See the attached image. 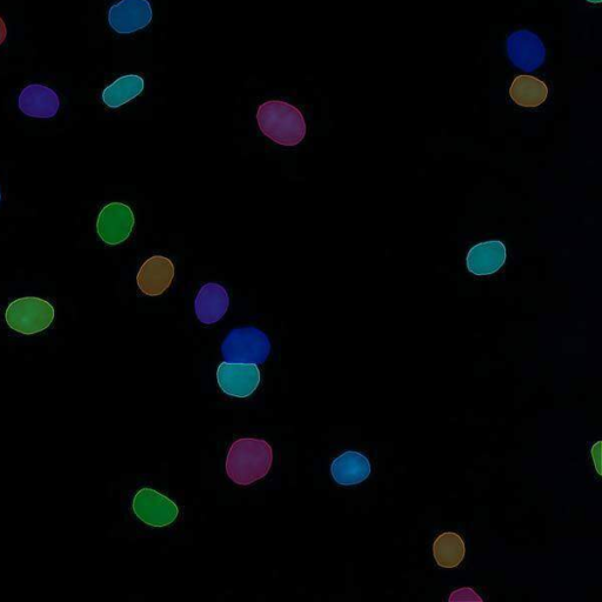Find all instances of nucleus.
Returning <instances> with one entry per match:
<instances>
[{"instance_id":"nucleus-14","label":"nucleus","mask_w":602,"mask_h":602,"mask_svg":"<svg viewBox=\"0 0 602 602\" xmlns=\"http://www.w3.org/2000/svg\"><path fill=\"white\" fill-rule=\"evenodd\" d=\"M331 473L339 485H358L370 477L371 464L364 454L347 451L334 459Z\"/></svg>"},{"instance_id":"nucleus-19","label":"nucleus","mask_w":602,"mask_h":602,"mask_svg":"<svg viewBox=\"0 0 602 602\" xmlns=\"http://www.w3.org/2000/svg\"><path fill=\"white\" fill-rule=\"evenodd\" d=\"M6 36H8V30H6L4 20L0 18V45L5 42Z\"/></svg>"},{"instance_id":"nucleus-17","label":"nucleus","mask_w":602,"mask_h":602,"mask_svg":"<svg viewBox=\"0 0 602 602\" xmlns=\"http://www.w3.org/2000/svg\"><path fill=\"white\" fill-rule=\"evenodd\" d=\"M144 79L136 75L120 77L103 92V102L111 109H118L137 98L144 90Z\"/></svg>"},{"instance_id":"nucleus-13","label":"nucleus","mask_w":602,"mask_h":602,"mask_svg":"<svg viewBox=\"0 0 602 602\" xmlns=\"http://www.w3.org/2000/svg\"><path fill=\"white\" fill-rule=\"evenodd\" d=\"M195 306L197 317L203 324H216L229 310V293L222 285L206 284L200 289Z\"/></svg>"},{"instance_id":"nucleus-2","label":"nucleus","mask_w":602,"mask_h":602,"mask_svg":"<svg viewBox=\"0 0 602 602\" xmlns=\"http://www.w3.org/2000/svg\"><path fill=\"white\" fill-rule=\"evenodd\" d=\"M257 122L267 138L282 146L292 147L303 142L306 122L303 113L283 100H270L259 106Z\"/></svg>"},{"instance_id":"nucleus-6","label":"nucleus","mask_w":602,"mask_h":602,"mask_svg":"<svg viewBox=\"0 0 602 602\" xmlns=\"http://www.w3.org/2000/svg\"><path fill=\"white\" fill-rule=\"evenodd\" d=\"M135 227V214L130 206L123 203H110L100 211L97 232L107 245L115 246L129 239Z\"/></svg>"},{"instance_id":"nucleus-11","label":"nucleus","mask_w":602,"mask_h":602,"mask_svg":"<svg viewBox=\"0 0 602 602\" xmlns=\"http://www.w3.org/2000/svg\"><path fill=\"white\" fill-rule=\"evenodd\" d=\"M506 246L500 240H488L473 246L467 254V269L474 276H491L506 263Z\"/></svg>"},{"instance_id":"nucleus-3","label":"nucleus","mask_w":602,"mask_h":602,"mask_svg":"<svg viewBox=\"0 0 602 602\" xmlns=\"http://www.w3.org/2000/svg\"><path fill=\"white\" fill-rule=\"evenodd\" d=\"M222 353L227 363L263 364L271 353V341L256 327L234 329L222 345Z\"/></svg>"},{"instance_id":"nucleus-5","label":"nucleus","mask_w":602,"mask_h":602,"mask_svg":"<svg viewBox=\"0 0 602 602\" xmlns=\"http://www.w3.org/2000/svg\"><path fill=\"white\" fill-rule=\"evenodd\" d=\"M132 510L143 523L157 528L175 523L179 515V508L171 499L151 488L136 494Z\"/></svg>"},{"instance_id":"nucleus-7","label":"nucleus","mask_w":602,"mask_h":602,"mask_svg":"<svg viewBox=\"0 0 602 602\" xmlns=\"http://www.w3.org/2000/svg\"><path fill=\"white\" fill-rule=\"evenodd\" d=\"M218 385L227 396L250 397L258 389L260 371L256 364L222 363L217 371Z\"/></svg>"},{"instance_id":"nucleus-21","label":"nucleus","mask_w":602,"mask_h":602,"mask_svg":"<svg viewBox=\"0 0 602 602\" xmlns=\"http://www.w3.org/2000/svg\"><path fill=\"white\" fill-rule=\"evenodd\" d=\"M0 199H2V196H0Z\"/></svg>"},{"instance_id":"nucleus-12","label":"nucleus","mask_w":602,"mask_h":602,"mask_svg":"<svg viewBox=\"0 0 602 602\" xmlns=\"http://www.w3.org/2000/svg\"><path fill=\"white\" fill-rule=\"evenodd\" d=\"M18 106L26 116L48 119L57 115L60 102L55 91L33 84L20 93Z\"/></svg>"},{"instance_id":"nucleus-1","label":"nucleus","mask_w":602,"mask_h":602,"mask_svg":"<svg viewBox=\"0 0 602 602\" xmlns=\"http://www.w3.org/2000/svg\"><path fill=\"white\" fill-rule=\"evenodd\" d=\"M273 451L263 439L243 438L233 443L226 459V473L234 484L247 486L271 470Z\"/></svg>"},{"instance_id":"nucleus-18","label":"nucleus","mask_w":602,"mask_h":602,"mask_svg":"<svg viewBox=\"0 0 602 602\" xmlns=\"http://www.w3.org/2000/svg\"><path fill=\"white\" fill-rule=\"evenodd\" d=\"M450 601H483L470 587L460 588V590L454 591L451 594Z\"/></svg>"},{"instance_id":"nucleus-10","label":"nucleus","mask_w":602,"mask_h":602,"mask_svg":"<svg viewBox=\"0 0 602 602\" xmlns=\"http://www.w3.org/2000/svg\"><path fill=\"white\" fill-rule=\"evenodd\" d=\"M175 278V265L169 258L155 256L147 259L140 267L137 283L146 296L158 297L169 289Z\"/></svg>"},{"instance_id":"nucleus-16","label":"nucleus","mask_w":602,"mask_h":602,"mask_svg":"<svg viewBox=\"0 0 602 602\" xmlns=\"http://www.w3.org/2000/svg\"><path fill=\"white\" fill-rule=\"evenodd\" d=\"M466 547L459 534L446 532L440 534L433 544V555L437 564L443 568L458 567L465 558Z\"/></svg>"},{"instance_id":"nucleus-8","label":"nucleus","mask_w":602,"mask_h":602,"mask_svg":"<svg viewBox=\"0 0 602 602\" xmlns=\"http://www.w3.org/2000/svg\"><path fill=\"white\" fill-rule=\"evenodd\" d=\"M507 53L512 64L525 72H533L544 64L546 48L535 33L531 31L513 32L507 39Z\"/></svg>"},{"instance_id":"nucleus-9","label":"nucleus","mask_w":602,"mask_h":602,"mask_svg":"<svg viewBox=\"0 0 602 602\" xmlns=\"http://www.w3.org/2000/svg\"><path fill=\"white\" fill-rule=\"evenodd\" d=\"M151 20L152 9L147 0H122L109 12L111 28L122 35L145 29Z\"/></svg>"},{"instance_id":"nucleus-15","label":"nucleus","mask_w":602,"mask_h":602,"mask_svg":"<svg viewBox=\"0 0 602 602\" xmlns=\"http://www.w3.org/2000/svg\"><path fill=\"white\" fill-rule=\"evenodd\" d=\"M510 95L515 104L532 109L546 102L548 88L543 80L523 75L513 80Z\"/></svg>"},{"instance_id":"nucleus-4","label":"nucleus","mask_w":602,"mask_h":602,"mask_svg":"<svg viewBox=\"0 0 602 602\" xmlns=\"http://www.w3.org/2000/svg\"><path fill=\"white\" fill-rule=\"evenodd\" d=\"M5 319L11 330L33 336L49 329L55 319V309L44 299L24 297L12 301Z\"/></svg>"},{"instance_id":"nucleus-20","label":"nucleus","mask_w":602,"mask_h":602,"mask_svg":"<svg viewBox=\"0 0 602 602\" xmlns=\"http://www.w3.org/2000/svg\"><path fill=\"white\" fill-rule=\"evenodd\" d=\"M588 3L600 4L601 0H587Z\"/></svg>"}]
</instances>
